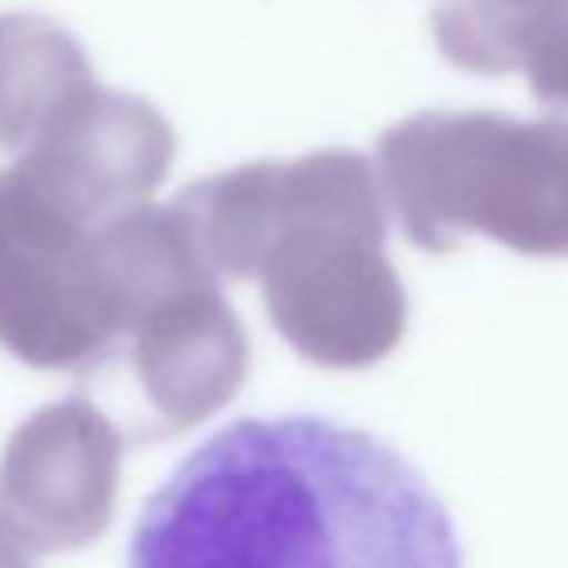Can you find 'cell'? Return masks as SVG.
Wrapping results in <instances>:
<instances>
[{"instance_id": "1", "label": "cell", "mask_w": 568, "mask_h": 568, "mask_svg": "<svg viewBox=\"0 0 568 568\" xmlns=\"http://www.w3.org/2000/svg\"><path fill=\"white\" fill-rule=\"evenodd\" d=\"M129 568H464V552L409 459L293 413L199 444L144 503Z\"/></svg>"}, {"instance_id": "5", "label": "cell", "mask_w": 568, "mask_h": 568, "mask_svg": "<svg viewBox=\"0 0 568 568\" xmlns=\"http://www.w3.org/2000/svg\"><path fill=\"white\" fill-rule=\"evenodd\" d=\"M526 71L529 82H534V94L541 102L565 105L568 110V9L534 43V51L526 59Z\"/></svg>"}, {"instance_id": "4", "label": "cell", "mask_w": 568, "mask_h": 568, "mask_svg": "<svg viewBox=\"0 0 568 568\" xmlns=\"http://www.w3.org/2000/svg\"><path fill=\"white\" fill-rule=\"evenodd\" d=\"M568 0H452L436 12L440 48L467 71L503 74L526 67L541 32Z\"/></svg>"}, {"instance_id": "6", "label": "cell", "mask_w": 568, "mask_h": 568, "mask_svg": "<svg viewBox=\"0 0 568 568\" xmlns=\"http://www.w3.org/2000/svg\"><path fill=\"white\" fill-rule=\"evenodd\" d=\"M0 568H32L24 557V545L12 537V529L4 518H0Z\"/></svg>"}, {"instance_id": "2", "label": "cell", "mask_w": 568, "mask_h": 568, "mask_svg": "<svg viewBox=\"0 0 568 568\" xmlns=\"http://www.w3.org/2000/svg\"><path fill=\"white\" fill-rule=\"evenodd\" d=\"M382 152L425 250L479 230L529 257H568V121L433 113L394 129Z\"/></svg>"}, {"instance_id": "3", "label": "cell", "mask_w": 568, "mask_h": 568, "mask_svg": "<svg viewBox=\"0 0 568 568\" xmlns=\"http://www.w3.org/2000/svg\"><path fill=\"white\" fill-rule=\"evenodd\" d=\"M121 444L94 409L71 402L32 417L0 464V503L12 537L32 552L98 541L113 518Z\"/></svg>"}]
</instances>
